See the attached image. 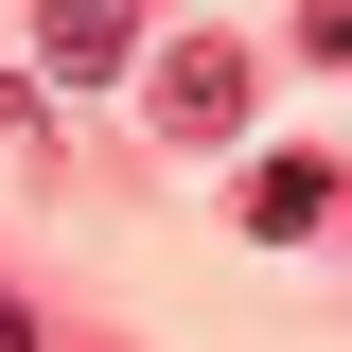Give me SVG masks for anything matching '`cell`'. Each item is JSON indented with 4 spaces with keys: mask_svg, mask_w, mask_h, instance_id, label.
Here are the masks:
<instances>
[{
    "mask_svg": "<svg viewBox=\"0 0 352 352\" xmlns=\"http://www.w3.org/2000/svg\"><path fill=\"white\" fill-rule=\"evenodd\" d=\"M317 53H352V0H317Z\"/></svg>",
    "mask_w": 352,
    "mask_h": 352,
    "instance_id": "obj_6",
    "label": "cell"
},
{
    "mask_svg": "<svg viewBox=\"0 0 352 352\" xmlns=\"http://www.w3.org/2000/svg\"><path fill=\"white\" fill-rule=\"evenodd\" d=\"M36 36H53V71H71V88H106V71H124V36H141V0H36Z\"/></svg>",
    "mask_w": 352,
    "mask_h": 352,
    "instance_id": "obj_3",
    "label": "cell"
},
{
    "mask_svg": "<svg viewBox=\"0 0 352 352\" xmlns=\"http://www.w3.org/2000/svg\"><path fill=\"white\" fill-rule=\"evenodd\" d=\"M335 212H352V176H335V159H264V176H247V229H264V247H317Z\"/></svg>",
    "mask_w": 352,
    "mask_h": 352,
    "instance_id": "obj_2",
    "label": "cell"
},
{
    "mask_svg": "<svg viewBox=\"0 0 352 352\" xmlns=\"http://www.w3.org/2000/svg\"><path fill=\"white\" fill-rule=\"evenodd\" d=\"M0 352H36V300H0Z\"/></svg>",
    "mask_w": 352,
    "mask_h": 352,
    "instance_id": "obj_5",
    "label": "cell"
},
{
    "mask_svg": "<svg viewBox=\"0 0 352 352\" xmlns=\"http://www.w3.org/2000/svg\"><path fill=\"white\" fill-rule=\"evenodd\" d=\"M18 124H36V88H18V71H0V141H18Z\"/></svg>",
    "mask_w": 352,
    "mask_h": 352,
    "instance_id": "obj_4",
    "label": "cell"
},
{
    "mask_svg": "<svg viewBox=\"0 0 352 352\" xmlns=\"http://www.w3.org/2000/svg\"><path fill=\"white\" fill-rule=\"evenodd\" d=\"M159 141H194V159L247 141V53H229V36H176L159 53Z\"/></svg>",
    "mask_w": 352,
    "mask_h": 352,
    "instance_id": "obj_1",
    "label": "cell"
}]
</instances>
